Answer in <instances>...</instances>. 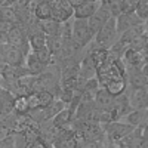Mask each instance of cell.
Masks as SVG:
<instances>
[{"instance_id":"11","label":"cell","mask_w":148,"mask_h":148,"mask_svg":"<svg viewBox=\"0 0 148 148\" xmlns=\"http://www.w3.org/2000/svg\"><path fill=\"white\" fill-rule=\"evenodd\" d=\"M99 5H101L99 0L98 2H83L77 8H74L73 18L74 19H88L95 14V10L99 8Z\"/></svg>"},{"instance_id":"13","label":"cell","mask_w":148,"mask_h":148,"mask_svg":"<svg viewBox=\"0 0 148 148\" xmlns=\"http://www.w3.org/2000/svg\"><path fill=\"white\" fill-rule=\"evenodd\" d=\"M114 98L111 95L105 88H99L95 93V98H93V102H95V107L98 110H108L114 102Z\"/></svg>"},{"instance_id":"29","label":"cell","mask_w":148,"mask_h":148,"mask_svg":"<svg viewBox=\"0 0 148 148\" xmlns=\"http://www.w3.org/2000/svg\"><path fill=\"white\" fill-rule=\"evenodd\" d=\"M12 27H14V24H12V22H8V21H2V19H0V33H6V34H8Z\"/></svg>"},{"instance_id":"25","label":"cell","mask_w":148,"mask_h":148,"mask_svg":"<svg viewBox=\"0 0 148 148\" xmlns=\"http://www.w3.org/2000/svg\"><path fill=\"white\" fill-rule=\"evenodd\" d=\"M147 45H148V39H147V33H145L139 37H135L133 40H130L127 43V47L133 49V51H144V49H147Z\"/></svg>"},{"instance_id":"24","label":"cell","mask_w":148,"mask_h":148,"mask_svg":"<svg viewBox=\"0 0 148 148\" xmlns=\"http://www.w3.org/2000/svg\"><path fill=\"white\" fill-rule=\"evenodd\" d=\"M14 111L16 114H28L30 113L27 96H15V99H14Z\"/></svg>"},{"instance_id":"5","label":"cell","mask_w":148,"mask_h":148,"mask_svg":"<svg viewBox=\"0 0 148 148\" xmlns=\"http://www.w3.org/2000/svg\"><path fill=\"white\" fill-rule=\"evenodd\" d=\"M25 53L21 49L12 46L9 43L0 45V58H2L8 65H24L25 62Z\"/></svg>"},{"instance_id":"18","label":"cell","mask_w":148,"mask_h":148,"mask_svg":"<svg viewBox=\"0 0 148 148\" xmlns=\"http://www.w3.org/2000/svg\"><path fill=\"white\" fill-rule=\"evenodd\" d=\"M62 45H64V39H62V37H59V36L46 37V46H47L49 51H51V53H52V56L55 58V61H58V58H59ZM56 64H58V62H56Z\"/></svg>"},{"instance_id":"33","label":"cell","mask_w":148,"mask_h":148,"mask_svg":"<svg viewBox=\"0 0 148 148\" xmlns=\"http://www.w3.org/2000/svg\"><path fill=\"white\" fill-rule=\"evenodd\" d=\"M105 148H116V147H114V144H113V142H110V141H108V145H107Z\"/></svg>"},{"instance_id":"3","label":"cell","mask_w":148,"mask_h":148,"mask_svg":"<svg viewBox=\"0 0 148 148\" xmlns=\"http://www.w3.org/2000/svg\"><path fill=\"white\" fill-rule=\"evenodd\" d=\"M71 39L74 40V43H77L82 49H84L93 40V34L89 30L88 21H86V19H74L73 18Z\"/></svg>"},{"instance_id":"15","label":"cell","mask_w":148,"mask_h":148,"mask_svg":"<svg viewBox=\"0 0 148 148\" xmlns=\"http://www.w3.org/2000/svg\"><path fill=\"white\" fill-rule=\"evenodd\" d=\"M145 33H147V22H142V24H139V25H135V27L126 30L125 33H121L119 36V40L123 42L125 45H127L130 40L135 39V37H139V36H142Z\"/></svg>"},{"instance_id":"14","label":"cell","mask_w":148,"mask_h":148,"mask_svg":"<svg viewBox=\"0 0 148 148\" xmlns=\"http://www.w3.org/2000/svg\"><path fill=\"white\" fill-rule=\"evenodd\" d=\"M24 65H25L27 71L31 74V76H39V74H42L45 67H46L37 59L34 52H28V55L25 56V62H24Z\"/></svg>"},{"instance_id":"9","label":"cell","mask_w":148,"mask_h":148,"mask_svg":"<svg viewBox=\"0 0 148 148\" xmlns=\"http://www.w3.org/2000/svg\"><path fill=\"white\" fill-rule=\"evenodd\" d=\"M144 21H141L135 12H123V14L116 16V28H117V34L120 36L121 33H125L126 30L135 27V25H139Z\"/></svg>"},{"instance_id":"1","label":"cell","mask_w":148,"mask_h":148,"mask_svg":"<svg viewBox=\"0 0 148 148\" xmlns=\"http://www.w3.org/2000/svg\"><path fill=\"white\" fill-rule=\"evenodd\" d=\"M117 40H119V34H117V28H116V16H110V19L99 28V31L95 34L93 42H95L96 46L108 49Z\"/></svg>"},{"instance_id":"32","label":"cell","mask_w":148,"mask_h":148,"mask_svg":"<svg viewBox=\"0 0 148 148\" xmlns=\"http://www.w3.org/2000/svg\"><path fill=\"white\" fill-rule=\"evenodd\" d=\"M6 65H8V64L5 62V61H3L2 58H0V74L3 73V70H5V67H6Z\"/></svg>"},{"instance_id":"23","label":"cell","mask_w":148,"mask_h":148,"mask_svg":"<svg viewBox=\"0 0 148 148\" xmlns=\"http://www.w3.org/2000/svg\"><path fill=\"white\" fill-rule=\"evenodd\" d=\"M34 55L37 56V59H39L43 65L56 64V61H55V58L52 56L51 51L47 49V46H43V47H40V49H37V51H34Z\"/></svg>"},{"instance_id":"35","label":"cell","mask_w":148,"mask_h":148,"mask_svg":"<svg viewBox=\"0 0 148 148\" xmlns=\"http://www.w3.org/2000/svg\"><path fill=\"white\" fill-rule=\"evenodd\" d=\"M0 82H2V74H0Z\"/></svg>"},{"instance_id":"19","label":"cell","mask_w":148,"mask_h":148,"mask_svg":"<svg viewBox=\"0 0 148 148\" xmlns=\"http://www.w3.org/2000/svg\"><path fill=\"white\" fill-rule=\"evenodd\" d=\"M40 28H42V33H43L46 37L59 36V31H61V24L51 18V19L40 21Z\"/></svg>"},{"instance_id":"16","label":"cell","mask_w":148,"mask_h":148,"mask_svg":"<svg viewBox=\"0 0 148 148\" xmlns=\"http://www.w3.org/2000/svg\"><path fill=\"white\" fill-rule=\"evenodd\" d=\"M73 119H74V113H73L68 107H65L64 110H61L59 113L52 119V123H53L58 129H61V127L68 126L70 123L73 121Z\"/></svg>"},{"instance_id":"12","label":"cell","mask_w":148,"mask_h":148,"mask_svg":"<svg viewBox=\"0 0 148 148\" xmlns=\"http://www.w3.org/2000/svg\"><path fill=\"white\" fill-rule=\"evenodd\" d=\"M147 114H148L147 108L132 110L130 113H127L123 119H126V123H129V125L133 126V127H147V121H148Z\"/></svg>"},{"instance_id":"2","label":"cell","mask_w":148,"mask_h":148,"mask_svg":"<svg viewBox=\"0 0 148 148\" xmlns=\"http://www.w3.org/2000/svg\"><path fill=\"white\" fill-rule=\"evenodd\" d=\"M102 129H104L107 141H110V142H119L120 139L127 136V135L135 127L130 126L129 123H126V121L116 120V121H110V123H107V125H104Z\"/></svg>"},{"instance_id":"26","label":"cell","mask_w":148,"mask_h":148,"mask_svg":"<svg viewBox=\"0 0 148 148\" xmlns=\"http://www.w3.org/2000/svg\"><path fill=\"white\" fill-rule=\"evenodd\" d=\"M135 15L141 21L147 22L148 18V0H138V5L135 8Z\"/></svg>"},{"instance_id":"8","label":"cell","mask_w":148,"mask_h":148,"mask_svg":"<svg viewBox=\"0 0 148 148\" xmlns=\"http://www.w3.org/2000/svg\"><path fill=\"white\" fill-rule=\"evenodd\" d=\"M110 16H111L110 10H108L105 6L99 5V8L95 10V14H93L90 18L86 19V21H88V25H89V30H90V33L93 34V37H95V34H96L98 31H99V28L110 19Z\"/></svg>"},{"instance_id":"30","label":"cell","mask_w":148,"mask_h":148,"mask_svg":"<svg viewBox=\"0 0 148 148\" xmlns=\"http://www.w3.org/2000/svg\"><path fill=\"white\" fill-rule=\"evenodd\" d=\"M27 148H52L51 145H47L46 142H43V141H36V142H33L31 145H28Z\"/></svg>"},{"instance_id":"10","label":"cell","mask_w":148,"mask_h":148,"mask_svg":"<svg viewBox=\"0 0 148 148\" xmlns=\"http://www.w3.org/2000/svg\"><path fill=\"white\" fill-rule=\"evenodd\" d=\"M125 77H126L127 86H132V88H147V84H148L147 74H144L141 68L126 67Z\"/></svg>"},{"instance_id":"27","label":"cell","mask_w":148,"mask_h":148,"mask_svg":"<svg viewBox=\"0 0 148 148\" xmlns=\"http://www.w3.org/2000/svg\"><path fill=\"white\" fill-rule=\"evenodd\" d=\"M36 95H37V99H39L40 108L47 107L49 104L55 99V96H53L51 92H47V90H39V92H36Z\"/></svg>"},{"instance_id":"7","label":"cell","mask_w":148,"mask_h":148,"mask_svg":"<svg viewBox=\"0 0 148 148\" xmlns=\"http://www.w3.org/2000/svg\"><path fill=\"white\" fill-rule=\"evenodd\" d=\"M121 61L125 64V67L141 68L148 61V52H147V49H144V51H133V49L127 47L121 56Z\"/></svg>"},{"instance_id":"17","label":"cell","mask_w":148,"mask_h":148,"mask_svg":"<svg viewBox=\"0 0 148 148\" xmlns=\"http://www.w3.org/2000/svg\"><path fill=\"white\" fill-rule=\"evenodd\" d=\"M33 15L36 19L39 21H45V19H51L52 16V6L51 2H40L37 3L33 9Z\"/></svg>"},{"instance_id":"22","label":"cell","mask_w":148,"mask_h":148,"mask_svg":"<svg viewBox=\"0 0 148 148\" xmlns=\"http://www.w3.org/2000/svg\"><path fill=\"white\" fill-rule=\"evenodd\" d=\"M28 45H30V49L34 52L37 49H40L43 46H46V36L40 31V33H33V34H28Z\"/></svg>"},{"instance_id":"34","label":"cell","mask_w":148,"mask_h":148,"mask_svg":"<svg viewBox=\"0 0 148 148\" xmlns=\"http://www.w3.org/2000/svg\"><path fill=\"white\" fill-rule=\"evenodd\" d=\"M84 2H98V0H84Z\"/></svg>"},{"instance_id":"4","label":"cell","mask_w":148,"mask_h":148,"mask_svg":"<svg viewBox=\"0 0 148 148\" xmlns=\"http://www.w3.org/2000/svg\"><path fill=\"white\" fill-rule=\"evenodd\" d=\"M8 43L21 49L25 55H28V52H30L28 34L22 25H14L10 28V31L8 33Z\"/></svg>"},{"instance_id":"20","label":"cell","mask_w":148,"mask_h":148,"mask_svg":"<svg viewBox=\"0 0 148 148\" xmlns=\"http://www.w3.org/2000/svg\"><path fill=\"white\" fill-rule=\"evenodd\" d=\"M0 19L12 22L14 25H19V19H18L15 9L12 6H8V5H0Z\"/></svg>"},{"instance_id":"31","label":"cell","mask_w":148,"mask_h":148,"mask_svg":"<svg viewBox=\"0 0 148 148\" xmlns=\"http://www.w3.org/2000/svg\"><path fill=\"white\" fill-rule=\"evenodd\" d=\"M83 2H84V0H68V3L73 6V9H74V8H77V6H79L80 3H83Z\"/></svg>"},{"instance_id":"6","label":"cell","mask_w":148,"mask_h":148,"mask_svg":"<svg viewBox=\"0 0 148 148\" xmlns=\"http://www.w3.org/2000/svg\"><path fill=\"white\" fill-rule=\"evenodd\" d=\"M126 95H127V102L132 110L147 108V101H148L147 88H132V86H127Z\"/></svg>"},{"instance_id":"21","label":"cell","mask_w":148,"mask_h":148,"mask_svg":"<svg viewBox=\"0 0 148 148\" xmlns=\"http://www.w3.org/2000/svg\"><path fill=\"white\" fill-rule=\"evenodd\" d=\"M105 89L113 95V96H119L121 93H125L126 89H127V82H126V77L125 79H119V80H114V82H110Z\"/></svg>"},{"instance_id":"28","label":"cell","mask_w":148,"mask_h":148,"mask_svg":"<svg viewBox=\"0 0 148 148\" xmlns=\"http://www.w3.org/2000/svg\"><path fill=\"white\" fill-rule=\"evenodd\" d=\"M0 148H15V133H10L0 139Z\"/></svg>"}]
</instances>
